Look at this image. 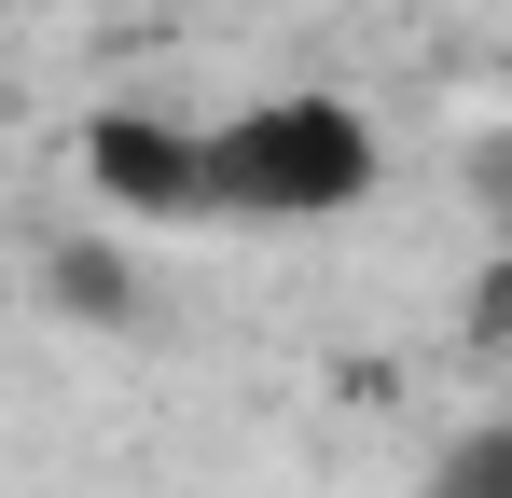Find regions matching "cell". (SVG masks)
Returning <instances> with one entry per match:
<instances>
[{"label":"cell","instance_id":"1","mask_svg":"<svg viewBox=\"0 0 512 498\" xmlns=\"http://www.w3.org/2000/svg\"><path fill=\"white\" fill-rule=\"evenodd\" d=\"M208 194H222V222H346V208L388 194V139L333 83L250 97V111L208 125Z\"/></svg>","mask_w":512,"mask_h":498},{"label":"cell","instance_id":"2","mask_svg":"<svg viewBox=\"0 0 512 498\" xmlns=\"http://www.w3.org/2000/svg\"><path fill=\"white\" fill-rule=\"evenodd\" d=\"M84 194L125 208V222H208V125H167V111H97L84 125Z\"/></svg>","mask_w":512,"mask_h":498},{"label":"cell","instance_id":"3","mask_svg":"<svg viewBox=\"0 0 512 498\" xmlns=\"http://www.w3.org/2000/svg\"><path fill=\"white\" fill-rule=\"evenodd\" d=\"M457 498H512V429H485V443H471V471H457Z\"/></svg>","mask_w":512,"mask_h":498}]
</instances>
